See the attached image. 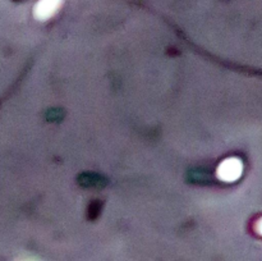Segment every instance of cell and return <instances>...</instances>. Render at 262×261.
Listing matches in <instances>:
<instances>
[{
	"label": "cell",
	"mask_w": 262,
	"mask_h": 261,
	"mask_svg": "<svg viewBox=\"0 0 262 261\" xmlns=\"http://www.w3.org/2000/svg\"><path fill=\"white\" fill-rule=\"evenodd\" d=\"M61 3H63V0H40L35 5L33 14L40 20L49 19V18L55 14V12L59 9Z\"/></svg>",
	"instance_id": "7a4b0ae2"
},
{
	"label": "cell",
	"mask_w": 262,
	"mask_h": 261,
	"mask_svg": "<svg viewBox=\"0 0 262 261\" xmlns=\"http://www.w3.org/2000/svg\"><path fill=\"white\" fill-rule=\"evenodd\" d=\"M243 165L242 161L237 158L225 159L219 166H217V178L223 182H235L242 176Z\"/></svg>",
	"instance_id": "6da1fadb"
},
{
	"label": "cell",
	"mask_w": 262,
	"mask_h": 261,
	"mask_svg": "<svg viewBox=\"0 0 262 261\" xmlns=\"http://www.w3.org/2000/svg\"><path fill=\"white\" fill-rule=\"evenodd\" d=\"M256 229H257L258 234L262 235V219H260L257 222V224H256Z\"/></svg>",
	"instance_id": "3957f363"
}]
</instances>
